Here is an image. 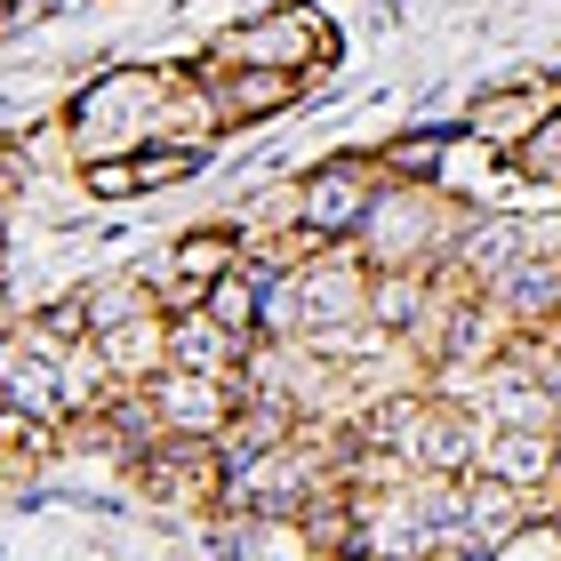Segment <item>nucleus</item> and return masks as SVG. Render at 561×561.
I'll list each match as a JSON object with an SVG mask.
<instances>
[{"label":"nucleus","mask_w":561,"mask_h":561,"mask_svg":"<svg viewBox=\"0 0 561 561\" xmlns=\"http://www.w3.org/2000/svg\"><path fill=\"white\" fill-rule=\"evenodd\" d=\"M161 113H169V65H105L96 81H81L57 105L65 137H72V161L152 145L161 137Z\"/></svg>","instance_id":"obj_1"},{"label":"nucleus","mask_w":561,"mask_h":561,"mask_svg":"<svg viewBox=\"0 0 561 561\" xmlns=\"http://www.w3.org/2000/svg\"><path fill=\"white\" fill-rule=\"evenodd\" d=\"M209 65H280V72H329L345 57L337 33L321 24L313 0H273V9L241 16V24H217V41L201 48Z\"/></svg>","instance_id":"obj_2"},{"label":"nucleus","mask_w":561,"mask_h":561,"mask_svg":"<svg viewBox=\"0 0 561 561\" xmlns=\"http://www.w3.org/2000/svg\"><path fill=\"white\" fill-rule=\"evenodd\" d=\"M289 185H297V225L313 241H353L393 176H386V152H329V161L297 169Z\"/></svg>","instance_id":"obj_3"},{"label":"nucleus","mask_w":561,"mask_h":561,"mask_svg":"<svg viewBox=\"0 0 561 561\" xmlns=\"http://www.w3.org/2000/svg\"><path fill=\"white\" fill-rule=\"evenodd\" d=\"M201 81H209L217 113H225V137H233V129H257V121L297 113L313 72H280V65H209V57H201Z\"/></svg>","instance_id":"obj_4"},{"label":"nucleus","mask_w":561,"mask_h":561,"mask_svg":"<svg viewBox=\"0 0 561 561\" xmlns=\"http://www.w3.org/2000/svg\"><path fill=\"white\" fill-rule=\"evenodd\" d=\"M233 265H249V225L225 209L217 225H193V233L169 241L161 289H169V305H201V289H209L217 273H233Z\"/></svg>","instance_id":"obj_5"},{"label":"nucleus","mask_w":561,"mask_h":561,"mask_svg":"<svg viewBox=\"0 0 561 561\" xmlns=\"http://www.w3.org/2000/svg\"><path fill=\"white\" fill-rule=\"evenodd\" d=\"M546 113H553V96H546V89H529V81H522V89H481L473 105L457 113V137L481 145V152H505V161H514L522 137L538 129Z\"/></svg>","instance_id":"obj_6"},{"label":"nucleus","mask_w":561,"mask_h":561,"mask_svg":"<svg viewBox=\"0 0 561 561\" xmlns=\"http://www.w3.org/2000/svg\"><path fill=\"white\" fill-rule=\"evenodd\" d=\"M481 417H490V425H561V393H553L546 369L497 362L490 369V393H481Z\"/></svg>","instance_id":"obj_7"},{"label":"nucleus","mask_w":561,"mask_h":561,"mask_svg":"<svg viewBox=\"0 0 561 561\" xmlns=\"http://www.w3.org/2000/svg\"><path fill=\"white\" fill-rule=\"evenodd\" d=\"M81 313H89V337H105L121 321L169 313V289L161 280H137V273H96V280H81Z\"/></svg>","instance_id":"obj_8"},{"label":"nucleus","mask_w":561,"mask_h":561,"mask_svg":"<svg viewBox=\"0 0 561 561\" xmlns=\"http://www.w3.org/2000/svg\"><path fill=\"white\" fill-rule=\"evenodd\" d=\"M201 313L225 321L241 345H257V337H265V265L249 257V265H233V273H217L209 289H201Z\"/></svg>","instance_id":"obj_9"},{"label":"nucleus","mask_w":561,"mask_h":561,"mask_svg":"<svg viewBox=\"0 0 561 561\" xmlns=\"http://www.w3.org/2000/svg\"><path fill=\"white\" fill-rule=\"evenodd\" d=\"M522 514H529V490H522V481H505V473H466V529H473L490 553L522 529Z\"/></svg>","instance_id":"obj_10"},{"label":"nucleus","mask_w":561,"mask_h":561,"mask_svg":"<svg viewBox=\"0 0 561 561\" xmlns=\"http://www.w3.org/2000/svg\"><path fill=\"white\" fill-rule=\"evenodd\" d=\"M473 449H481L473 417H457V410H442V401H425L417 442H410V466H417V473H466V466H473Z\"/></svg>","instance_id":"obj_11"},{"label":"nucleus","mask_w":561,"mask_h":561,"mask_svg":"<svg viewBox=\"0 0 561 561\" xmlns=\"http://www.w3.org/2000/svg\"><path fill=\"white\" fill-rule=\"evenodd\" d=\"M505 561H561V522H546V514H522V529L497 546Z\"/></svg>","instance_id":"obj_12"},{"label":"nucleus","mask_w":561,"mask_h":561,"mask_svg":"<svg viewBox=\"0 0 561 561\" xmlns=\"http://www.w3.org/2000/svg\"><path fill=\"white\" fill-rule=\"evenodd\" d=\"M553 481H561V425H553Z\"/></svg>","instance_id":"obj_13"},{"label":"nucleus","mask_w":561,"mask_h":561,"mask_svg":"<svg viewBox=\"0 0 561 561\" xmlns=\"http://www.w3.org/2000/svg\"><path fill=\"white\" fill-rule=\"evenodd\" d=\"M0 273H9V249H0ZM0 297H9V280H0Z\"/></svg>","instance_id":"obj_14"}]
</instances>
